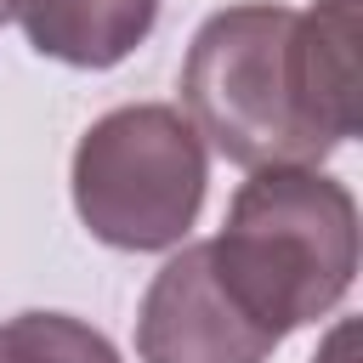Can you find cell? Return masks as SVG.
<instances>
[{
  "label": "cell",
  "mask_w": 363,
  "mask_h": 363,
  "mask_svg": "<svg viewBox=\"0 0 363 363\" xmlns=\"http://www.w3.org/2000/svg\"><path fill=\"white\" fill-rule=\"evenodd\" d=\"M210 267L267 329L289 335L329 318L357 278V199L318 164H261L233 193Z\"/></svg>",
  "instance_id": "cell-1"
},
{
  "label": "cell",
  "mask_w": 363,
  "mask_h": 363,
  "mask_svg": "<svg viewBox=\"0 0 363 363\" xmlns=\"http://www.w3.org/2000/svg\"><path fill=\"white\" fill-rule=\"evenodd\" d=\"M295 11L272 0L221 6L199 23L182 62V113L221 159L261 164H323L329 147L306 130L289 57Z\"/></svg>",
  "instance_id": "cell-2"
},
{
  "label": "cell",
  "mask_w": 363,
  "mask_h": 363,
  "mask_svg": "<svg viewBox=\"0 0 363 363\" xmlns=\"http://www.w3.org/2000/svg\"><path fill=\"white\" fill-rule=\"evenodd\" d=\"M68 187L91 238L136 255L176 250L204 210L210 147L176 102H125L79 136Z\"/></svg>",
  "instance_id": "cell-3"
},
{
  "label": "cell",
  "mask_w": 363,
  "mask_h": 363,
  "mask_svg": "<svg viewBox=\"0 0 363 363\" xmlns=\"http://www.w3.org/2000/svg\"><path fill=\"white\" fill-rule=\"evenodd\" d=\"M278 335H267L216 278L210 244H176L136 306L142 363H267Z\"/></svg>",
  "instance_id": "cell-4"
},
{
  "label": "cell",
  "mask_w": 363,
  "mask_h": 363,
  "mask_svg": "<svg viewBox=\"0 0 363 363\" xmlns=\"http://www.w3.org/2000/svg\"><path fill=\"white\" fill-rule=\"evenodd\" d=\"M357 40H363V0H318L295 11L289 57H295V96L306 130L335 153L357 136Z\"/></svg>",
  "instance_id": "cell-5"
},
{
  "label": "cell",
  "mask_w": 363,
  "mask_h": 363,
  "mask_svg": "<svg viewBox=\"0 0 363 363\" xmlns=\"http://www.w3.org/2000/svg\"><path fill=\"white\" fill-rule=\"evenodd\" d=\"M28 45L68 68L125 62L159 23V0H11Z\"/></svg>",
  "instance_id": "cell-6"
},
{
  "label": "cell",
  "mask_w": 363,
  "mask_h": 363,
  "mask_svg": "<svg viewBox=\"0 0 363 363\" xmlns=\"http://www.w3.org/2000/svg\"><path fill=\"white\" fill-rule=\"evenodd\" d=\"M0 363H119V352L85 318L17 312L0 323Z\"/></svg>",
  "instance_id": "cell-7"
},
{
  "label": "cell",
  "mask_w": 363,
  "mask_h": 363,
  "mask_svg": "<svg viewBox=\"0 0 363 363\" xmlns=\"http://www.w3.org/2000/svg\"><path fill=\"white\" fill-rule=\"evenodd\" d=\"M312 363H357V323L352 318H340L329 335H323V346H318V357Z\"/></svg>",
  "instance_id": "cell-8"
},
{
  "label": "cell",
  "mask_w": 363,
  "mask_h": 363,
  "mask_svg": "<svg viewBox=\"0 0 363 363\" xmlns=\"http://www.w3.org/2000/svg\"><path fill=\"white\" fill-rule=\"evenodd\" d=\"M6 17H11V0H0V23H6Z\"/></svg>",
  "instance_id": "cell-9"
}]
</instances>
